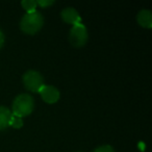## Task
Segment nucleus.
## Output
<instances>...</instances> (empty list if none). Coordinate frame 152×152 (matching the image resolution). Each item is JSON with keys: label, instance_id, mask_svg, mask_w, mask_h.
<instances>
[{"label": "nucleus", "instance_id": "1", "mask_svg": "<svg viewBox=\"0 0 152 152\" xmlns=\"http://www.w3.org/2000/svg\"><path fill=\"white\" fill-rule=\"evenodd\" d=\"M44 24V19L42 15L39 12L34 13H26L23 16L21 22H20V27L23 32L27 34H34L42 28Z\"/></svg>", "mask_w": 152, "mask_h": 152}, {"label": "nucleus", "instance_id": "2", "mask_svg": "<svg viewBox=\"0 0 152 152\" xmlns=\"http://www.w3.org/2000/svg\"><path fill=\"white\" fill-rule=\"evenodd\" d=\"M13 114L16 116L23 118L27 117L32 113L34 108V99L28 94H21L17 96L13 102Z\"/></svg>", "mask_w": 152, "mask_h": 152}, {"label": "nucleus", "instance_id": "3", "mask_svg": "<svg viewBox=\"0 0 152 152\" xmlns=\"http://www.w3.org/2000/svg\"><path fill=\"white\" fill-rule=\"evenodd\" d=\"M23 83L24 87L30 92H40V90L44 87V78L39 73L38 71L34 70H29L23 75Z\"/></svg>", "mask_w": 152, "mask_h": 152}, {"label": "nucleus", "instance_id": "4", "mask_svg": "<svg viewBox=\"0 0 152 152\" xmlns=\"http://www.w3.org/2000/svg\"><path fill=\"white\" fill-rule=\"evenodd\" d=\"M70 43L74 47H83L87 44L88 42V30L86 26L83 23L73 25L69 34Z\"/></svg>", "mask_w": 152, "mask_h": 152}, {"label": "nucleus", "instance_id": "5", "mask_svg": "<svg viewBox=\"0 0 152 152\" xmlns=\"http://www.w3.org/2000/svg\"><path fill=\"white\" fill-rule=\"evenodd\" d=\"M39 93L41 94V97L44 100L46 103L49 104H53L55 102L58 101L59 99V91L56 89L55 87H52V86H44L42 89L40 90Z\"/></svg>", "mask_w": 152, "mask_h": 152}, {"label": "nucleus", "instance_id": "6", "mask_svg": "<svg viewBox=\"0 0 152 152\" xmlns=\"http://www.w3.org/2000/svg\"><path fill=\"white\" fill-rule=\"evenodd\" d=\"M61 19L68 24L76 25V24L81 23V18L79 16L78 12L73 7H66L61 11Z\"/></svg>", "mask_w": 152, "mask_h": 152}, {"label": "nucleus", "instance_id": "7", "mask_svg": "<svg viewBox=\"0 0 152 152\" xmlns=\"http://www.w3.org/2000/svg\"><path fill=\"white\" fill-rule=\"evenodd\" d=\"M137 22L144 28L152 27V14L148 10H143L137 15Z\"/></svg>", "mask_w": 152, "mask_h": 152}, {"label": "nucleus", "instance_id": "8", "mask_svg": "<svg viewBox=\"0 0 152 152\" xmlns=\"http://www.w3.org/2000/svg\"><path fill=\"white\" fill-rule=\"evenodd\" d=\"M12 114L13 113L7 106H0V130H3L10 126Z\"/></svg>", "mask_w": 152, "mask_h": 152}, {"label": "nucleus", "instance_id": "9", "mask_svg": "<svg viewBox=\"0 0 152 152\" xmlns=\"http://www.w3.org/2000/svg\"><path fill=\"white\" fill-rule=\"evenodd\" d=\"M21 4L27 13H34V12H36L37 1H34V0H24V1H22Z\"/></svg>", "mask_w": 152, "mask_h": 152}, {"label": "nucleus", "instance_id": "10", "mask_svg": "<svg viewBox=\"0 0 152 152\" xmlns=\"http://www.w3.org/2000/svg\"><path fill=\"white\" fill-rule=\"evenodd\" d=\"M10 126L14 127V128H16V129L21 128V127L23 126V120H22V118H20V117L12 114L11 121H10Z\"/></svg>", "mask_w": 152, "mask_h": 152}, {"label": "nucleus", "instance_id": "11", "mask_svg": "<svg viewBox=\"0 0 152 152\" xmlns=\"http://www.w3.org/2000/svg\"><path fill=\"white\" fill-rule=\"evenodd\" d=\"M94 152H115V150H114V148H113L112 146L103 145V146H100V147H98Z\"/></svg>", "mask_w": 152, "mask_h": 152}, {"label": "nucleus", "instance_id": "12", "mask_svg": "<svg viewBox=\"0 0 152 152\" xmlns=\"http://www.w3.org/2000/svg\"><path fill=\"white\" fill-rule=\"evenodd\" d=\"M54 3V1H47V0H40V1H37V5H40L41 7H47L49 5H52Z\"/></svg>", "mask_w": 152, "mask_h": 152}, {"label": "nucleus", "instance_id": "13", "mask_svg": "<svg viewBox=\"0 0 152 152\" xmlns=\"http://www.w3.org/2000/svg\"><path fill=\"white\" fill-rule=\"evenodd\" d=\"M3 44H4V34L0 30V48L3 46Z\"/></svg>", "mask_w": 152, "mask_h": 152}]
</instances>
